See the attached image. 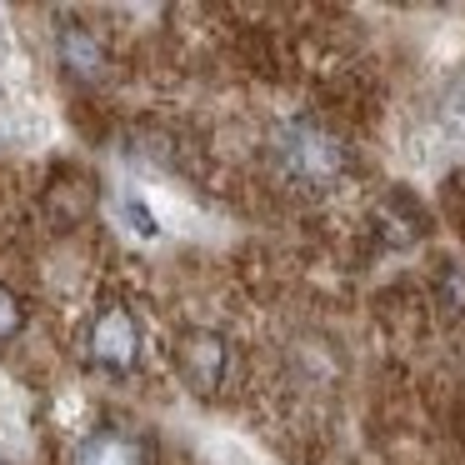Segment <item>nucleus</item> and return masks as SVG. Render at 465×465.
Masks as SVG:
<instances>
[{
  "label": "nucleus",
  "instance_id": "nucleus-1",
  "mask_svg": "<svg viewBox=\"0 0 465 465\" xmlns=\"http://www.w3.org/2000/svg\"><path fill=\"white\" fill-rule=\"evenodd\" d=\"M271 165L285 185L295 191H331L345 175V145L335 131H325L311 115H295L275 131L271 141Z\"/></svg>",
  "mask_w": 465,
  "mask_h": 465
},
{
  "label": "nucleus",
  "instance_id": "nucleus-2",
  "mask_svg": "<svg viewBox=\"0 0 465 465\" xmlns=\"http://www.w3.org/2000/svg\"><path fill=\"white\" fill-rule=\"evenodd\" d=\"M85 361L105 375H131L141 365V325L121 301H105L85 325Z\"/></svg>",
  "mask_w": 465,
  "mask_h": 465
},
{
  "label": "nucleus",
  "instance_id": "nucleus-3",
  "mask_svg": "<svg viewBox=\"0 0 465 465\" xmlns=\"http://www.w3.org/2000/svg\"><path fill=\"white\" fill-rule=\"evenodd\" d=\"M175 365H181L185 385H191L195 395H211L225 385V375H231V345L221 341L215 331H191L181 345H175Z\"/></svg>",
  "mask_w": 465,
  "mask_h": 465
},
{
  "label": "nucleus",
  "instance_id": "nucleus-4",
  "mask_svg": "<svg viewBox=\"0 0 465 465\" xmlns=\"http://www.w3.org/2000/svg\"><path fill=\"white\" fill-rule=\"evenodd\" d=\"M71 465H151V445L125 425H101L75 440Z\"/></svg>",
  "mask_w": 465,
  "mask_h": 465
},
{
  "label": "nucleus",
  "instance_id": "nucleus-5",
  "mask_svg": "<svg viewBox=\"0 0 465 465\" xmlns=\"http://www.w3.org/2000/svg\"><path fill=\"white\" fill-rule=\"evenodd\" d=\"M55 51H61V65L71 75H81V81H91V75H101V65H105V51H101V41H95L85 25H61V35H55Z\"/></svg>",
  "mask_w": 465,
  "mask_h": 465
},
{
  "label": "nucleus",
  "instance_id": "nucleus-6",
  "mask_svg": "<svg viewBox=\"0 0 465 465\" xmlns=\"http://www.w3.org/2000/svg\"><path fill=\"white\" fill-rule=\"evenodd\" d=\"M25 331V305L11 285H0V341H15Z\"/></svg>",
  "mask_w": 465,
  "mask_h": 465
},
{
  "label": "nucleus",
  "instance_id": "nucleus-7",
  "mask_svg": "<svg viewBox=\"0 0 465 465\" xmlns=\"http://www.w3.org/2000/svg\"><path fill=\"white\" fill-rule=\"evenodd\" d=\"M121 211L131 215V225H135V231H141V235H155V231H161V225H155V215L145 211V205L135 201V195H125V201H121Z\"/></svg>",
  "mask_w": 465,
  "mask_h": 465
}]
</instances>
